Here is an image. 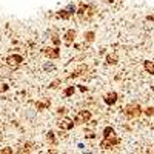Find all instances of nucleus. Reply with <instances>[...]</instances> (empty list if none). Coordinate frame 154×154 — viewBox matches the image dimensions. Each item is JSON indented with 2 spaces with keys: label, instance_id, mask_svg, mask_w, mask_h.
I'll return each instance as SVG.
<instances>
[]
</instances>
